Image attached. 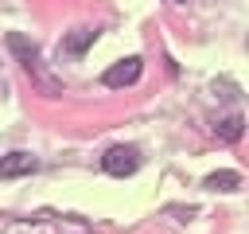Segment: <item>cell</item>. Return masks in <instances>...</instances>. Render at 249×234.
Segmentation results:
<instances>
[{"instance_id": "1", "label": "cell", "mask_w": 249, "mask_h": 234, "mask_svg": "<svg viewBox=\"0 0 249 234\" xmlns=\"http://www.w3.org/2000/svg\"><path fill=\"white\" fill-rule=\"evenodd\" d=\"M101 168L109 172V176H132L136 168H140V148L136 144H113L105 156H101Z\"/></svg>"}, {"instance_id": "2", "label": "cell", "mask_w": 249, "mask_h": 234, "mask_svg": "<svg viewBox=\"0 0 249 234\" xmlns=\"http://www.w3.org/2000/svg\"><path fill=\"white\" fill-rule=\"evenodd\" d=\"M140 70H144V58H140V55H128V58L113 62V66L101 74V82H105L109 90H121V86H132V82L140 78Z\"/></svg>"}, {"instance_id": "3", "label": "cell", "mask_w": 249, "mask_h": 234, "mask_svg": "<svg viewBox=\"0 0 249 234\" xmlns=\"http://www.w3.org/2000/svg\"><path fill=\"white\" fill-rule=\"evenodd\" d=\"M39 168V160L31 152H8L0 156V179H16V176H31Z\"/></svg>"}, {"instance_id": "4", "label": "cell", "mask_w": 249, "mask_h": 234, "mask_svg": "<svg viewBox=\"0 0 249 234\" xmlns=\"http://www.w3.org/2000/svg\"><path fill=\"white\" fill-rule=\"evenodd\" d=\"M93 39H97V27H74V31L62 39V51H66V55H82Z\"/></svg>"}, {"instance_id": "5", "label": "cell", "mask_w": 249, "mask_h": 234, "mask_svg": "<svg viewBox=\"0 0 249 234\" xmlns=\"http://www.w3.org/2000/svg\"><path fill=\"white\" fill-rule=\"evenodd\" d=\"M241 129H245V121H241V113H230V117H222L218 125H214V133L222 136V140H241Z\"/></svg>"}, {"instance_id": "6", "label": "cell", "mask_w": 249, "mask_h": 234, "mask_svg": "<svg viewBox=\"0 0 249 234\" xmlns=\"http://www.w3.org/2000/svg\"><path fill=\"white\" fill-rule=\"evenodd\" d=\"M206 187L210 191H233V187H241V176L237 172H214V176H206Z\"/></svg>"}, {"instance_id": "7", "label": "cell", "mask_w": 249, "mask_h": 234, "mask_svg": "<svg viewBox=\"0 0 249 234\" xmlns=\"http://www.w3.org/2000/svg\"><path fill=\"white\" fill-rule=\"evenodd\" d=\"M175 4H179V0H175Z\"/></svg>"}]
</instances>
